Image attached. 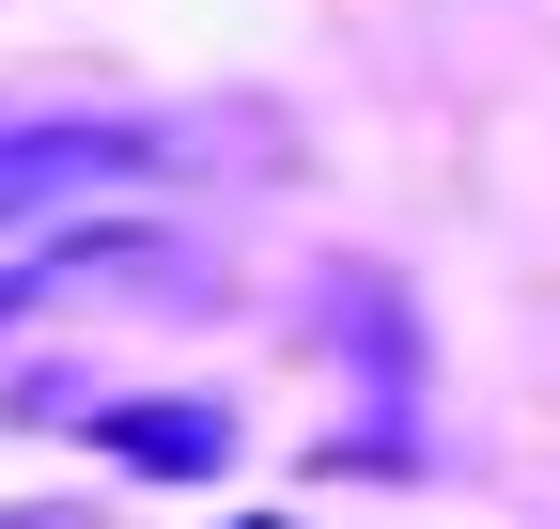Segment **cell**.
Segmentation results:
<instances>
[{
    "label": "cell",
    "instance_id": "cell-2",
    "mask_svg": "<svg viewBox=\"0 0 560 529\" xmlns=\"http://www.w3.org/2000/svg\"><path fill=\"white\" fill-rule=\"evenodd\" d=\"M94 436L125 451V468H156V483H202V468L234 451V405H202V389H187V405H109Z\"/></svg>",
    "mask_w": 560,
    "mask_h": 529
},
{
    "label": "cell",
    "instance_id": "cell-3",
    "mask_svg": "<svg viewBox=\"0 0 560 529\" xmlns=\"http://www.w3.org/2000/svg\"><path fill=\"white\" fill-rule=\"evenodd\" d=\"M0 529H94V514H0Z\"/></svg>",
    "mask_w": 560,
    "mask_h": 529
},
{
    "label": "cell",
    "instance_id": "cell-1",
    "mask_svg": "<svg viewBox=\"0 0 560 529\" xmlns=\"http://www.w3.org/2000/svg\"><path fill=\"white\" fill-rule=\"evenodd\" d=\"M156 141H125V125H32V141H0V234L16 219H79L94 187H125Z\"/></svg>",
    "mask_w": 560,
    "mask_h": 529
}]
</instances>
